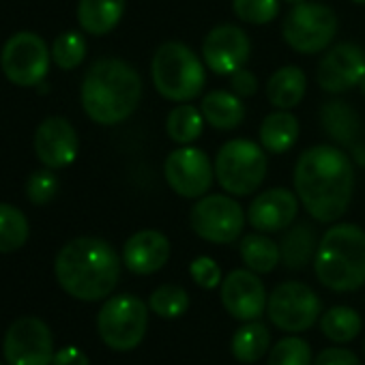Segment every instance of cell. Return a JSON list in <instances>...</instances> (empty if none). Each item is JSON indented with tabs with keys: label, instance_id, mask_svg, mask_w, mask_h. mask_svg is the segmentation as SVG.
<instances>
[{
	"label": "cell",
	"instance_id": "6da1fadb",
	"mask_svg": "<svg viewBox=\"0 0 365 365\" xmlns=\"http://www.w3.org/2000/svg\"><path fill=\"white\" fill-rule=\"evenodd\" d=\"M294 192L316 222H337L348 211L354 192L350 157L329 144L307 148L294 165Z\"/></svg>",
	"mask_w": 365,
	"mask_h": 365
},
{
	"label": "cell",
	"instance_id": "7a4b0ae2",
	"mask_svg": "<svg viewBox=\"0 0 365 365\" xmlns=\"http://www.w3.org/2000/svg\"><path fill=\"white\" fill-rule=\"evenodd\" d=\"M54 273L61 288L73 299L99 301L118 284L120 258L108 241L80 237L58 252Z\"/></svg>",
	"mask_w": 365,
	"mask_h": 365
},
{
	"label": "cell",
	"instance_id": "3957f363",
	"mask_svg": "<svg viewBox=\"0 0 365 365\" xmlns=\"http://www.w3.org/2000/svg\"><path fill=\"white\" fill-rule=\"evenodd\" d=\"M142 97L140 73L120 58H101L91 65L82 82L84 112L99 125L129 118Z\"/></svg>",
	"mask_w": 365,
	"mask_h": 365
},
{
	"label": "cell",
	"instance_id": "277c9868",
	"mask_svg": "<svg viewBox=\"0 0 365 365\" xmlns=\"http://www.w3.org/2000/svg\"><path fill=\"white\" fill-rule=\"evenodd\" d=\"M314 271L335 292L359 290L365 284V232L354 224L331 226L318 243Z\"/></svg>",
	"mask_w": 365,
	"mask_h": 365
},
{
	"label": "cell",
	"instance_id": "5b68a950",
	"mask_svg": "<svg viewBox=\"0 0 365 365\" xmlns=\"http://www.w3.org/2000/svg\"><path fill=\"white\" fill-rule=\"evenodd\" d=\"M150 76L163 99L185 103L198 97L207 84V71L198 54L180 41H165L157 48Z\"/></svg>",
	"mask_w": 365,
	"mask_h": 365
},
{
	"label": "cell",
	"instance_id": "8992f818",
	"mask_svg": "<svg viewBox=\"0 0 365 365\" xmlns=\"http://www.w3.org/2000/svg\"><path fill=\"white\" fill-rule=\"evenodd\" d=\"M213 168L224 192L232 196H250L260 190L269 163L260 144L247 138H237L220 148Z\"/></svg>",
	"mask_w": 365,
	"mask_h": 365
},
{
	"label": "cell",
	"instance_id": "52a82bcc",
	"mask_svg": "<svg viewBox=\"0 0 365 365\" xmlns=\"http://www.w3.org/2000/svg\"><path fill=\"white\" fill-rule=\"evenodd\" d=\"M148 307L133 294H118L108 299L97 316V331L112 350H133L146 335Z\"/></svg>",
	"mask_w": 365,
	"mask_h": 365
},
{
	"label": "cell",
	"instance_id": "ba28073f",
	"mask_svg": "<svg viewBox=\"0 0 365 365\" xmlns=\"http://www.w3.org/2000/svg\"><path fill=\"white\" fill-rule=\"evenodd\" d=\"M335 33V11L322 3H309V0L292 5L282 26L284 41L299 54H318L327 50Z\"/></svg>",
	"mask_w": 365,
	"mask_h": 365
},
{
	"label": "cell",
	"instance_id": "9c48e42d",
	"mask_svg": "<svg viewBox=\"0 0 365 365\" xmlns=\"http://www.w3.org/2000/svg\"><path fill=\"white\" fill-rule=\"evenodd\" d=\"M190 224L200 239L224 245L241 237L245 213L235 198L224 194H209L194 205L190 213Z\"/></svg>",
	"mask_w": 365,
	"mask_h": 365
},
{
	"label": "cell",
	"instance_id": "30bf717a",
	"mask_svg": "<svg viewBox=\"0 0 365 365\" xmlns=\"http://www.w3.org/2000/svg\"><path fill=\"white\" fill-rule=\"evenodd\" d=\"M267 312L277 329L301 333L318 320L320 299L303 282H284L269 294Z\"/></svg>",
	"mask_w": 365,
	"mask_h": 365
},
{
	"label": "cell",
	"instance_id": "8fae6325",
	"mask_svg": "<svg viewBox=\"0 0 365 365\" xmlns=\"http://www.w3.org/2000/svg\"><path fill=\"white\" fill-rule=\"evenodd\" d=\"M168 185L180 198H202L213 185L215 168L207 153L196 146H180L172 150L163 163Z\"/></svg>",
	"mask_w": 365,
	"mask_h": 365
},
{
	"label": "cell",
	"instance_id": "7c38bea8",
	"mask_svg": "<svg viewBox=\"0 0 365 365\" xmlns=\"http://www.w3.org/2000/svg\"><path fill=\"white\" fill-rule=\"evenodd\" d=\"M3 352L9 365H52V331L46 320L37 316H22L7 329Z\"/></svg>",
	"mask_w": 365,
	"mask_h": 365
},
{
	"label": "cell",
	"instance_id": "4fadbf2b",
	"mask_svg": "<svg viewBox=\"0 0 365 365\" xmlns=\"http://www.w3.org/2000/svg\"><path fill=\"white\" fill-rule=\"evenodd\" d=\"M0 65L9 82L18 86H37L48 76L50 52L39 35L18 33L5 43Z\"/></svg>",
	"mask_w": 365,
	"mask_h": 365
},
{
	"label": "cell",
	"instance_id": "5bb4252c",
	"mask_svg": "<svg viewBox=\"0 0 365 365\" xmlns=\"http://www.w3.org/2000/svg\"><path fill=\"white\" fill-rule=\"evenodd\" d=\"M252 52L250 37L235 24L215 26L202 43V56L207 67L217 76H232L245 67Z\"/></svg>",
	"mask_w": 365,
	"mask_h": 365
},
{
	"label": "cell",
	"instance_id": "9a60e30c",
	"mask_svg": "<svg viewBox=\"0 0 365 365\" xmlns=\"http://www.w3.org/2000/svg\"><path fill=\"white\" fill-rule=\"evenodd\" d=\"M363 76H365V52L354 43H339L320 58L316 82L322 91L339 95L359 86Z\"/></svg>",
	"mask_w": 365,
	"mask_h": 365
},
{
	"label": "cell",
	"instance_id": "2e32d148",
	"mask_svg": "<svg viewBox=\"0 0 365 365\" xmlns=\"http://www.w3.org/2000/svg\"><path fill=\"white\" fill-rule=\"evenodd\" d=\"M267 301L264 284L254 271L237 269L230 271L222 282V303L237 320H258L267 307Z\"/></svg>",
	"mask_w": 365,
	"mask_h": 365
},
{
	"label": "cell",
	"instance_id": "e0dca14e",
	"mask_svg": "<svg viewBox=\"0 0 365 365\" xmlns=\"http://www.w3.org/2000/svg\"><path fill=\"white\" fill-rule=\"evenodd\" d=\"M78 133L73 125L63 116L46 118L35 133V150L46 168L61 170L76 161L78 157Z\"/></svg>",
	"mask_w": 365,
	"mask_h": 365
},
{
	"label": "cell",
	"instance_id": "ac0fdd59",
	"mask_svg": "<svg viewBox=\"0 0 365 365\" xmlns=\"http://www.w3.org/2000/svg\"><path fill=\"white\" fill-rule=\"evenodd\" d=\"M299 213V196L286 187H273L254 198L247 209V222L260 232H279L292 226Z\"/></svg>",
	"mask_w": 365,
	"mask_h": 365
},
{
	"label": "cell",
	"instance_id": "d6986e66",
	"mask_svg": "<svg viewBox=\"0 0 365 365\" xmlns=\"http://www.w3.org/2000/svg\"><path fill=\"white\" fill-rule=\"evenodd\" d=\"M170 260V241L159 230H140L123 247V262L135 275H153Z\"/></svg>",
	"mask_w": 365,
	"mask_h": 365
},
{
	"label": "cell",
	"instance_id": "ffe728a7",
	"mask_svg": "<svg viewBox=\"0 0 365 365\" xmlns=\"http://www.w3.org/2000/svg\"><path fill=\"white\" fill-rule=\"evenodd\" d=\"M123 14H125V0H80L78 5L80 26L95 37L114 31Z\"/></svg>",
	"mask_w": 365,
	"mask_h": 365
},
{
	"label": "cell",
	"instance_id": "44dd1931",
	"mask_svg": "<svg viewBox=\"0 0 365 365\" xmlns=\"http://www.w3.org/2000/svg\"><path fill=\"white\" fill-rule=\"evenodd\" d=\"M305 88H307L305 73L299 67L288 65V67L277 69L269 78L267 97H269L271 106H275L277 110H292L305 97Z\"/></svg>",
	"mask_w": 365,
	"mask_h": 365
},
{
	"label": "cell",
	"instance_id": "7402d4cb",
	"mask_svg": "<svg viewBox=\"0 0 365 365\" xmlns=\"http://www.w3.org/2000/svg\"><path fill=\"white\" fill-rule=\"evenodd\" d=\"M200 110L205 120L222 131L237 129L245 118V108L241 97L228 91H211L209 95H205Z\"/></svg>",
	"mask_w": 365,
	"mask_h": 365
},
{
	"label": "cell",
	"instance_id": "603a6c76",
	"mask_svg": "<svg viewBox=\"0 0 365 365\" xmlns=\"http://www.w3.org/2000/svg\"><path fill=\"white\" fill-rule=\"evenodd\" d=\"M299 138V120L290 110H275L260 125V146L273 155H282L294 146Z\"/></svg>",
	"mask_w": 365,
	"mask_h": 365
},
{
	"label": "cell",
	"instance_id": "cb8c5ba5",
	"mask_svg": "<svg viewBox=\"0 0 365 365\" xmlns=\"http://www.w3.org/2000/svg\"><path fill=\"white\" fill-rule=\"evenodd\" d=\"M271 346V333L264 322L250 320L243 322V327L237 329L232 337V354L239 363H256L260 361Z\"/></svg>",
	"mask_w": 365,
	"mask_h": 365
},
{
	"label": "cell",
	"instance_id": "d4e9b609",
	"mask_svg": "<svg viewBox=\"0 0 365 365\" xmlns=\"http://www.w3.org/2000/svg\"><path fill=\"white\" fill-rule=\"evenodd\" d=\"M316 232L314 228H309V224H297L292 226L284 239H282V245H279V252H282V262L288 267V269H303L312 262V258L316 256Z\"/></svg>",
	"mask_w": 365,
	"mask_h": 365
},
{
	"label": "cell",
	"instance_id": "484cf974",
	"mask_svg": "<svg viewBox=\"0 0 365 365\" xmlns=\"http://www.w3.org/2000/svg\"><path fill=\"white\" fill-rule=\"evenodd\" d=\"M320 118L329 135H333L339 144L354 146V140L359 135V116L350 106H346L344 101L324 103V108L320 110Z\"/></svg>",
	"mask_w": 365,
	"mask_h": 365
},
{
	"label": "cell",
	"instance_id": "4316f807",
	"mask_svg": "<svg viewBox=\"0 0 365 365\" xmlns=\"http://www.w3.org/2000/svg\"><path fill=\"white\" fill-rule=\"evenodd\" d=\"M241 258L254 273H271L282 262V252L275 241L264 235H245L241 241Z\"/></svg>",
	"mask_w": 365,
	"mask_h": 365
},
{
	"label": "cell",
	"instance_id": "83f0119b",
	"mask_svg": "<svg viewBox=\"0 0 365 365\" xmlns=\"http://www.w3.org/2000/svg\"><path fill=\"white\" fill-rule=\"evenodd\" d=\"M202 129H205L202 110H198L196 106H190L187 101L170 110L168 120H165V131L170 140L182 146L196 142L202 135Z\"/></svg>",
	"mask_w": 365,
	"mask_h": 365
},
{
	"label": "cell",
	"instance_id": "f1b7e54d",
	"mask_svg": "<svg viewBox=\"0 0 365 365\" xmlns=\"http://www.w3.org/2000/svg\"><path fill=\"white\" fill-rule=\"evenodd\" d=\"M320 329L331 341L346 344V341H352L354 337H359V333H361V316L352 307L337 305V307H331L329 312L322 314Z\"/></svg>",
	"mask_w": 365,
	"mask_h": 365
},
{
	"label": "cell",
	"instance_id": "f546056e",
	"mask_svg": "<svg viewBox=\"0 0 365 365\" xmlns=\"http://www.w3.org/2000/svg\"><path fill=\"white\" fill-rule=\"evenodd\" d=\"M29 232L31 228L26 215L11 205L0 202V254H11L24 247Z\"/></svg>",
	"mask_w": 365,
	"mask_h": 365
},
{
	"label": "cell",
	"instance_id": "4dcf8cb0",
	"mask_svg": "<svg viewBox=\"0 0 365 365\" xmlns=\"http://www.w3.org/2000/svg\"><path fill=\"white\" fill-rule=\"evenodd\" d=\"M148 307L159 316V318H178L187 312L190 307V294L185 288L176 284H163L150 292Z\"/></svg>",
	"mask_w": 365,
	"mask_h": 365
},
{
	"label": "cell",
	"instance_id": "1f68e13d",
	"mask_svg": "<svg viewBox=\"0 0 365 365\" xmlns=\"http://www.w3.org/2000/svg\"><path fill=\"white\" fill-rule=\"evenodd\" d=\"M267 365H312V348L301 337H284L271 348Z\"/></svg>",
	"mask_w": 365,
	"mask_h": 365
},
{
	"label": "cell",
	"instance_id": "d6a6232c",
	"mask_svg": "<svg viewBox=\"0 0 365 365\" xmlns=\"http://www.w3.org/2000/svg\"><path fill=\"white\" fill-rule=\"evenodd\" d=\"M84 56H86V41L80 33H65L54 41L52 58L61 69L65 71L76 69L84 61Z\"/></svg>",
	"mask_w": 365,
	"mask_h": 365
},
{
	"label": "cell",
	"instance_id": "836d02e7",
	"mask_svg": "<svg viewBox=\"0 0 365 365\" xmlns=\"http://www.w3.org/2000/svg\"><path fill=\"white\" fill-rule=\"evenodd\" d=\"M232 9L247 24H271L279 14V0H232Z\"/></svg>",
	"mask_w": 365,
	"mask_h": 365
},
{
	"label": "cell",
	"instance_id": "e575fe53",
	"mask_svg": "<svg viewBox=\"0 0 365 365\" xmlns=\"http://www.w3.org/2000/svg\"><path fill=\"white\" fill-rule=\"evenodd\" d=\"M56 194H58V178L52 172V168L37 170L26 180V198L33 205H48Z\"/></svg>",
	"mask_w": 365,
	"mask_h": 365
},
{
	"label": "cell",
	"instance_id": "d590c367",
	"mask_svg": "<svg viewBox=\"0 0 365 365\" xmlns=\"http://www.w3.org/2000/svg\"><path fill=\"white\" fill-rule=\"evenodd\" d=\"M190 275H192V279H194L200 288H205V290H213V288L222 286V282H224L220 264H217L213 258H209V256L196 258V260L190 264Z\"/></svg>",
	"mask_w": 365,
	"mask_h": 365
},
{
	"label": "cell",
	"instance_id": "8d00e7d4",
	"mask_svg": "<svg viewBox=\"0 0 365 365\" xmlns=\"http://www.w3.org/2000/svg\"><path fill=\"white\" fill-rule=\"evenodd\" d=\"M314 365H361L359 356L352 352V350H346V348H327L322 350Z\"/></svg>",
	"mask_w": 365,
	"mask_h": 365
},
{
	"label": "cell",
	"instance_id": "74e56055",
	"mask_svg": "<svg viewBox=\"0 0 365 365\" xmlns=\"http://www.w3.org/2000/svg\"><path fill=\"white\" fill-rule=\"evenodd\" d=\"M230 88H232V93L239 95L241 99H243V97H252V95H256V91H258V80H256V76H254L252 71H247L245 67H241L239 71H235V73L230 76Z\"/></svg>",
	"mask_w": 365,
	"mask_h": 365
},
{
	"label": "cell",
	"instance_id": "f35d334b",
	"mask_svg": "<svg viewBox=\"0 0 365 365\" xmlns=\"http://www.w3.org/2000/svg\"><path fill=\"white\" fill-rule=\"evenodd\" d=\"M52 365H91V361H88V356H86L80 348L67 346V348L54 352Z\"/></svg>",
	"mask_w": 365,
	"mask_h": 365
},
{
	"label": "cell",
	"instance_id": "ab89813d",
	"mask_svg": "<svg viewBox=\"0 0 365 365\" xmlns=\"http://www.w3.org/2000/svg\"><path fill=\"white\" fill-rule=\"evenodd\" d=\"M359 88H361V93L365 95V76H363V80L359 82Z\"/></svg>",
	"mask_w": 365,
	"mask_h": 365
},
{
	"label": "cell",
	"instance_id": "60d3db41",
	"mask_svg": "<svg viewBox=\"0 0 365 365\" xmlns=\"http://www.w3.org/2000/svg\"><path fill=\"white\" fill-rule=\"evenodd\" d=\"M284 3H290V5H299V3H303V0H284Z\"/></svg>",
	"mask_w": 365,
	"mask_h": 365
},
{
	"label": "cell",
	"instance_id": "b9f144b4",
	"mask_svg": "<svg viewBox=\"0 0 365 365\" xmlns=\"http://www.w3.org/2000/svg\"><path fill=\"white\" fill-rule=\"evenodd\" d=\"M352 3H356V5H365V0H352Z\"/></svg>",
	"mask_w": 365,
	"mask_h": 365
},
{
	"label": "cell",
	"instance_id": "7bdbcfd3",
	"mask_svg": "<svg viewBox=\"0 0 365 365\" xmlns=\"http://www.w3.org/2000/svg\"><path fill=\"white\" fill-rule=\"evenodd\" d=\"M363 350H365V341H363Z\"/></svg>",
	"mask_w": 365,
	"mask_h": 365
},
{
	"label": "cell",
	"instance_id": "ee69618b",
	"mask_svg": "<svg viewBox=\"0 0 365 365\" xmlns=\"http://www.w3.org/2000/svg\"><path fill=\"white\" fill-rule=\"evenodd\" d=\"M0 365H3V363H0Z\"/></svg>",
	"mask_w": 365,
	"mask_h": 365
}]
</instances>
